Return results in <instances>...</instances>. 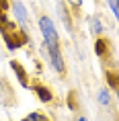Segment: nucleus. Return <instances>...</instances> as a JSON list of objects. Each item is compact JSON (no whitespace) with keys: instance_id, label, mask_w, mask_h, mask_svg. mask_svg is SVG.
I'll return each instance as SVG.
<instances>
[{"instance_id":"2","label":"nucleus","mask_w":119,"mask_h":121,"mask_svg":"<svg viewBox=\"0 0 119 121\" xmlns=\"http://www.w3.org/2000/svg\"><path fill=\"white\" fill-rule=\"evenodd\" d=\"M45 49H47V60H49V66L57 74H64L66 72V62H64V56H62V47L60 43L56 45H45Z\"/></svg>"},{"instance_id":"12","label":"nucleus","mask_w":119,"mask_h":121,"mask_svg":"<svg viewBox=\"0 0 119 121\" xmlns=\"http://www.w3.org/2000/svg\"><path fill=\"white\" fill-rule=\"evenodd\" d=\"M0 103H4V88H2V80H0Z\"/></svg>"},{"instance_id":"9","label":"nucleus","mask_w":119,"mask_h":121,"mask_svg":"<svg viewBox=\"0 0 119 121\" xmlns=\"http://www.w3.org/2000/svg\"><path fill=\"white\" fill-rule=\"evenodd\" d=\"M107 49H109V47H107V41L99 39V41H97V45H94V51H97L99 56H105V53H107Z\"/></svg>"},{"instance_id":"3","label":"nucleus","mask_w":119,"mask_h":121,"mask_svg":"<svg viewBox=\"0 0 119 121\" xmlns=\"http://www.w3.org/2000/svg\"><path fill=\"white\" fill-rule=\"evenodd\" d=\"M13 17L17 21V25L21 27V31H29V10L23 4V0H13Z\"/></svg>"},{"instance_id":"7","label":"nucleus","mask_w":119,"mask_h":121,"mask_svg":"<svg viewBox=\"0 0 119 121\" xmlns=\"http://www.w3.org/2000/svg\"><path fill=\"white\" fill-rule=\"evenodd\" d=\"M10 66H13V70H14V72H19V80H21V84H23V86H29V82H27V74L23 72V68H21L17 62H10Z\"/></svg>"},{"instance_id":"1","label":"nucleus","mask_w":119,"mask_h":121,"mask_svg":"<svg viewBox=\"0 0 119 121\" xmlns=\"http://www.w3.org/2000/svg\"><path fill=\"white\" fill-rule=\"evenodd\" d=\"M39 31H41V37H43L45 45H56L60 43V35H57V29L53 25V21L49 17H39Z\"/></svg>"},{"instance_id":"13","label":"nucleus","mask_w":119,"mask_h":121,"mask_svg":"<svg viewBox=\"0 0 119 121\" xmlns=\"http://www.w3.org/2000/svg\"><path fill=\"white\" fill-rule=\"evenodd\" d=\"M76 121H88V119H86V117H78Z\"/></svg>"},{"instance_id":"4","label":"nucleus","mask_w":119,"mask_h":121,"mask_svg":"<svg viewBox=\"0 0 119 121\" xmlns=\"http://www.w3.org/2000/svg\"><path fill=\"white\" fill-rule=\"evenodd\" d=\"M33 90L37 92L39 101H43V103H49L51 101V90L47 88V86H43V84H33Z\"/></svg>"},{"instance_id":"5","label":"nucleus","mask_w":119,"mask_h":121,"mask_svg":"<svg viewBox=\"0 0 119 121\" xmlns=\"http://www.w3.org/2000/svg\"><path fill=\"white\" fill-rule=\"evenodd\" d=\"M97 101H99L103 107H109V105H111V95H109V90H107V88H99V92H97Z\"/></svg>"},{"instance_id":"11","label":"nucleus","mask_w":119,"mask_h":121,"mask_svg":"<svg viewBox=\"0 0 119 121\" xmlns=\"http://www.w3.org/2000/svg\"><path fill=\"white\" fill-rule=\"evenodd\" d=\"M66 2H68L70 6L72 8H80L82 6V2H84V0H66Z\"/></svg>"},{"instance_id":"6","label":"nucleus","mask_w":119,"mask_h":121,"mask_svg":"<svg viewBox=\"0 0 119 121\" xmlns=\"http://www.w3.org/2000/svg\"><path fill=\"white\" fill-rule=\"evenodd\" d=\"M103 29H105V27H103V21H101L99 17H90V31H93L94 35H101Z\"/></svg>"},{"instance_id":"8","label":"nucleus","mask_w":119,"mask_h":121,"mask_svg":"<svg viewBox=\"0 0 119 121\" xmlns=\"http://www.w3.org/2000/svg\"><path fill=\"white\" fill-rule=\"evenodd\" d=\"M21 121H49V119H47L43 113H37V111H33V113L25 115V117H23Z\"/></svg>"},{"instance_id":"10","label":"nucleus","mask_w":119,"mask_h":121,"mask_svg":"<svg viewBox=\"0 0 119 121\" xmlns=\"http://www.w3.org/2000/svg\"><path fill=\"white\" fill-rule=\"evenodd\" d=\"M107 4H109L111 13L115 14V19H117V23H119V0H107Z\"/></svg>"}]
</instances>
